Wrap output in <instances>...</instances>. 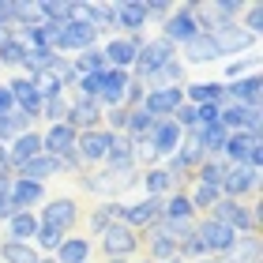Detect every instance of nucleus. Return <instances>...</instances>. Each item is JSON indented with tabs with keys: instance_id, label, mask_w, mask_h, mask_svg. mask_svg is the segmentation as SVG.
Wrapping results in <instances>:
<instances>
[{
	"instance_id": "e433bc0d",
	"label": "nucleus",
	"mask_w": 263,
	"mask_h": 263,
	"mask_svg": "<svg viewBox=\"0 0 263 263\" xmlns=\"http://www.w3.org/2000/svg\"><path fill=\"white\" fill-rule=\"evenodd\" d=\"M226 173H230V162H226V158H203V165L192 173V181H196V184H214V188H218Z\"/></svg>"
},
{
	"instance_id": "1a4fd4ad",
	"label": "nucleus",
	"mask_w": 263,
	"mask_h": 263,
	"mask_svg": "<svg viewBox=\"0 0 263 263\" xmlns=\"http://www.w3.org/2000/svg\"><path fill=\"white\" fill-rule=\"evenodd\" d=\"M211 42H214V49H218V57H233V53H245V49H252V45H259V38L245 34L237 23H214Z\"/></svg>"
},
{
	"instance_id": "603ef678",
	"label": "nucleus",
	"mask_w": 263,
	"mask_h": 263,
	"mask_svg": "<svg viewBox=\"0 0 263 263\" xmlns=\"http://www.w3.org/2000/svg\"><path fill=\"white\" fill-rule=\"evenodd\" d=\"M143 94H147V87H143L139 79H132L128 90H124V109H139V105H143Z\"/></svg>"
},
{
	"instance_id": "6e6552de",
	"label": "nucleus",
	"mask_w": 263,
	"mask_h": 263,
	"mask_svg": "<svg viewBox=\"0 0 263 263\" xmlns=\"http://www.w3.org/2000/svg\"><path fill=\"white\" fill-rule=\"evenodd\" d=\"M259 177H263V173H256V170L230 165V173L222 177L218 192H222V199H237V203H245L248 196H256V192H259Z\"/></svg>"
},
{
	"instance_id": "4d7b16f0",
	"label": "nucleus",
	"mask_w": 263,
	"mask_h": 263,
	"mask_svg": "<svg viewBox=\"0 0 263 263\" xmlns=\"http://www.w3.org/2000/svg\"><path fill=\"white\" fill-rule=\"evenodd\" d=\"M38 263H57V259L53 256H38Z\"/></svg>"
},
{
	"instance_id": "0eeeda50",
	"label": "nucleus",
	"mask_w": 263,
	"mask_h": 263,
	"mask_svg": "<svg viewBox=\"0 0 263 263\" xmlns=\"http://www.w3.org/2000/svg\"><path fill=\"white\" fill-rule=\"evenodd\" d=\"M113 143V132L109 128H90V132H79L76 139V158L83 170H90V165H102L105 162V151H109Z\"/></svg>"
},
{
	"instance_id": "052dcab7",
	"label": "nucleus",
	"mask_w": 263,
	"mask_h": 263,
	"mask_svg": "<svg viewBox=\"0 0 263 263\" xmlns=\"http://www.w3.org/2000/svg\"><path fill=\"white\" fill-rule=\"evenodd\" d=\"M165 263H181V259H165Z\"/></svg>"
},
{
	"instance_id": "a18cd8bd",
	"label": "nucleus",
	"mask_w": 263,
	"mask_h": 263,
	"mask_svg": "<svg viewBox=\"0 0 263 263\" xmlns=\"http://www.w3.org/2000/svg\"><path fill=\"white\" fill-rule=\"evenodd\" d=\"M237 27H241L245 34H252V38H259V34H263V4H248Z\"/></svg>"
},
{
	"instance_id": "20e7f679",
	"label": "nucleus",
	"mask_w": 263,
	"mask_h": 263,
	"mask_svg": "<svg viewBox=\"0 0 263 263\" xmlns=\"http://www.w3.org/2000/svg\"><path fill=\"white\" fill-rule=\"evenodd\" d=\"M143 248V237L132 230V226H124V222H113L109 230L102 233V252H105V259H132Z\"/></svg>"
},
{
	"instance_id": "58836bf2",
	"label": "nucleus",
	"mask_w": 263,
	"mask_h": 263,
	"mask_svg": "<svg viewBox=\"0 0 263 263\" xmlns=\"http://www.w3.org/2000/svg\"><path fill=\"white\" fill-rule=\"evenodd\" d=\"M222 199V192L214 184H192V192H188V203H192L196 214H211V207Z\"/></svg>"
},
{
	"instance_id": "a878e982",
	"label": "nucleus",
	"mask_w": 263,
	"mask_h": 263,
	"mask_svg": "<svg viewBox=\"0 0 263 263\" xmlns=\"http://www.w3.org/2000/svg\"><path fill=\"white\" fill-rule=\"evenodd\" d=\"M124 207H128V203H121V199H105L102 207H94L90 211V233L102 237L113 222H124Z\"/></svg>"
},
{
	"instance_id": "5701e85b",
	"label": "nucleus",
	"mask_w": 263,
	"mask_h": 263,
	"mask_svg": "<svg viewBox=\"0 0 263 263\" xmlns=\"http://www.w3.org/2000/svg\"><path fill=\"white\" fill-rule=\"evenodd\" d=\"M184 102L188 105H226V83L211 79V83H184Z\"/></svg>"
},
{
	"instance_id": "c756f323",
	"label": "nucleus",
	"mask_w": 263,
	"mask_h": 263,
	"mask_svg": "<svg viewBox=\"0 0 263 263\" xmlns=\"http://www.w3.org/2000/svg\"><path fill=\"white\" fill-rule=\"evenodd\" d=\"M181 53H184V57H177L181 64H211V61H218V49H214L211 34H199V38H192Z\"/></svg>"
},
{
	"instance_id": "79ce46f5",
	"label": "nucleus",
	"mask_w": 263,
	"mask_h": 263,
	"mask_svg": "<svg viewBox=\"0 0 263 263\" xmlns=\"http://www.w3.org/2000/svg\"><path fill=\"white\" fill-rule=\"evenodd\" d=\"M71 64H76L79 76H102V71H105V57H102L98 45H94V49L79 53V57H71Z\"/></svg>"
},
{
	"instance_id": "6e6d98bb",
	"label": "nucleus",
	"mask_w": 263,
	"mask_h": 263,
	"mask_svg": "<svg viewBox=\"0 0 263 263\" xmlns=\"http://www.w3.org/2000/svg\"><path fill=\"white\" fill-rule=\"evenodd\" d=\"M196 263H222V259H214V256H203V259H196Z\"/></svg>"
},
{
	"instance_id": "dca6fc26",
	"label": "nucleus",
	"mask_w": 263,
	"mask_h": 263,
	"mask_svg": "<svg viewBox=\"0 0 263 263\" xmlns=\"http://www.w3.org/2000/svg\"><path fill=\"white\" fill-rule=\"evenodd\" d=\"M162 203L165 199H158V196H143L139 203H128L124 207V226H132L136 233L151 230V226L162 218Z\"/></svg>"
},
{
	"instance_id": "f03ea898",
	"label": "nucleus",
	"mask_w": 263,
	"mask_h": 263,
	"mask_svg": "<svg viewBox=\"0 0 263 263\" xmlns=\"http://www.w3.org/2000/svg\"><path fill=\"white\" fill-rule=\"evenodd\" d=\"M196 237H199L203 252H207V256H214V259H222V256H226V252H230V248L237 245V233H233L226 222L211 218V214L196 218Z\"/></svg>"
},
{
	"instance_id": "393cba45",
	"label": "nucleus",
	"mask_w": 263,
	"mask_h": 263,
	"mask_svg": "<svg viewBox=\"0 0 263 263\" xmlns=\"http://www.w3.org/2000/svg\"><path fill=\"white\" fill-rule=\"evenodd\" d=\"M4 226H8V237H4V241L34 245V233H38V214H34V211H15Z\"/></svg>"
},
{
	"instance_id": "864d4df0",
	"label": "nucleus",
	"mask_w": 263,
	"mask_h": 263,
	"mask_svg": "<svg viewBox=\"0 0 263 263\" xmlns=\"http://www.w3.org/2000/svg\"><path fill=\"white\" fill-rule=\"evenodd\" d=\"M245 170H256L263 173V139H256L252 147H248V158H245Z\"/></svg>"
},
{
	"instance_id": "f8f14e48",
	"label": "nucleus",
	"mask_w": 263,
	"mask_h": 263,
	"mask_svg": "<svg viewBox=\"0 0 263 263\" xmlns=\"http://www.w3.org/2000/svg\"><path fill=\"white\" fill-rule=\"evenodd\" d=\"M113 15H117V34H124V38H143V27H147L143 0H113Z\"/></svg>"
},
{
	"instance_id": "3c124183",
	"label": "nucleus",
	"mask_w": 263,
	"mask_h": 263,
	"mask_svg": "<svg viewBox=\"0 0 263 263\" xmlns=\"http://www.w3.org/2000/svg\"><path fill=\"white\" fill-rule=\"evenodd\" d=\"M8 196H11V173H0V222H8L11 214H15Z\"/></svg>"
},
{
	"instance_id": "09e8293b",
	"label": "nucleus",
	"mask_w": 263,
	"mask_h": 263,
	"mask_svg": "<svg viewBox=\"0 0 263 263\" xmlns=\"http://www.w3.org/2000/svg\"><path fill=\"white\" fill-rule=\"evenodd\" d=\"M98 90H102V76H79L76 79V98L98 102Z\"/></svg>"
},
{
	"instance_id": "c03bdc74",
	"label": "nucleus",
	"mask_w": 263,
	"mask_h": 263,
	"mask_svg": "<svg viewBox=\"0 0 263 263\" xmlns=\"http://www.w3.org/2000/svg\"><path fill=\"white\" fill-rule=\"evenodd\" d=\"M38 121H45V124H64L68 121V98L61 94V98H45L42 102V117Z\"/></svg>"
},
{
	"instance_id": "8fccbe9b",
	"label": "nucleus",
	"mask_w": 263,
	"mask_h": 263,
	"mask_svg": "<svg viewBox=\"0 0 263 263\" xmlns=\"http://www.w3.org/2000/svg\"><path fill=\"white\" fill-rule=\"evenodd\" d=\"M259 68L256 57H245V61H233V64H226V83H233V79H245V76H252V71Z\"/></svg>"
},
{
	"instance_id": "9d476101",
	"label": "nucleus",
	"mask_w": 263,
	"mask_h": 263,
	"mask_svg": "<svg viewBox=\"0 0 263 263\" xmlns=\"http://www.w3.org/2000/svg\"><path fill=\"white\" fill-rule=\"evenodd\" d=\"M98 45V34H94V27L87 19H68L64 30H61V42H57V53H87Z\"/></svg>"
},
{
	"instance_id": "412c9836",
	"label": "nucleus",
	"mask_w": 263,
	"mask_h": 263,
	"mask_svg": "<svg viewBox=\"0 0 263 263\" xmlns=\"http://www.w3.org/2000/svg\"><path fill=\"white\" fill-rule=\"evenodd\" d=\"M42 154V132H19L15 139L8 143V165H11V173L19 170V165H27L30 158H38Z\"/></svg>"
},
{
	"instance_id": "9b49d317",
	"label": "nucleus",
	"mask_w": 263,
	"mask_h": 263,
	"mask_svg": "<svg viewBox=\"0 0 263 263\" xmlns=\"http://www.w3.org/2000/svg\"><path fill=\"white\" fill-rule=\"evenodd\" d=\"M181 139H184V132L177 128L173 117H162V121H154V128L147 132V147L158 154V158H170V154H177Z\"/></svg>"
},
{
	"instance_id": "f257e3e1",
	"label": "nucleus",
	"mask_w": 263,
	"mask_h": 263,
	"mask_svg": "<svg viewBox=\"0 0 263 263\" xmlns=\"http://www.w3.org/2000/svg\"><path fill=\"white\" fill-rule=\"evenodd\" d=\"M83 192H90V196H105V199H117L124 192V188H132V184H139V173L136 170H98V173H87L83 177Z\"/></svg>"
},
{
	"instance_id": "a211bd4d",
	"label": "nucleus",
	"mask_w": 263,
	"mask_h": 263,
	"mask_svg": "<svg viewBox=\"0 0 263 263\" xmlns=\"http://www.w3.org/2000/svg\"><path fill=\"white\" fill-rule=\"evenodd\" d=\"M102 117H105L102 102L71 98V102H68V121H64V124H71L76 132H90V128H102Z\"/></svg>"
},
{
	"instance_id": "72a5a7b5",
	"label": "nucleus",
	"mask_w": 263,
	"mask_h": 263,
	"mask_svg": "<svg viewBox=\"0 0 263 263\" xmlns=\"http://www.w3.org/2000/svg\"><path fill=\"white\" fill-rule=\"evenodd\" d=\"M57 57H61V53H53V49H27V57H23L19 71H23L27 79H34V76H42V71H49Z\"/></svg>"
},
{
	"instance_id": "ddd939ff",
	"label": "nucleus",
	"mask_w": 263,
	"mask_h": 263,
	"mask_svg": "<svg viewBox=\"0 0 263 263\" xmlns=\"http://www.w3.org/2000/svg\"><path fill=\"white\" fill-rule=\"evenodd\" d=\"M8 90H11V98H15V109L27 117V121L34 124L42 117V94H38V87H34V79H27V76H15L8 83Z\"/></svg>"
},
{
	"instance_id": "4c0bfd02",
	"label": "nucleus",
	"mask_w": 263,
	"mask_h": 263,
	"mask_svg": "<svg viewBox=\"0 0 263 263\" xmlns=\"http://www.w3.org/2000/svg\"><path fill=\"white\" fill-rule=\"evenodd\" d=\"M147 259H151V263H165V259H177V245L170 241V237H162V233L147 230Z\"/></svg>"
},
{
	"instance_id": "2f4dec72",
	"label": "nucleus",
	"mask_w": 263,
	"mask_h": 263,
	"mask_svg": "<svg viewBox=\"0 0 263 263\" xmlns=\"http://www.w3.org/2000/svg\"><path fill=\"white\" fill-rule=\"evenodd\" d=\"M105 165L109 170H136V151H132L128 136H113L109 151H105Z\"/></svg>"
},
{
	"instance_id": "a19ab883",
	"label": "nucleus",
	"mask_w": 263,
	"mask_h": 263,
	"mask_svg": "<svg viewBox=\"0 0 263 263\" xmlns=\"http://www.w3.org/2000/svg\"><path fill=\"white\" fill-rule=\"evenodd\" d=\"M64 237H68V233H61V230H53V226H42V222H38V233H34V248H38V256H53L57 248H61Z\"/></svg>"
},
{
	"instance_id": "f3484780",
	"label": "nucleus",
	"mask_w": 263,
	"mask_h": 263,
	"mask_svg": "<svg viewBox=\"0 0 263 263\" xmlns=\"http://www.w3.org/2000/svg\"><path fill=\"white\" fill-rule=\"evenodd\" d=\"M259 98H263V79H259V71H252V76H245V79L226 83V102H233V105L259 109Z\"/></svg>"
},
{
	"instance_id": "2eb2a0df",
	"label": "nucleus",
	"mask_w": 263,
	"mask_h": 263,
	"mask_svg": "<svg viewBox=\"0 0 263 263\" xmlns=\"http://www.w3.org/2000/svg\"><path fill=\"white\" fill-rule=\"evenodd\" d=\"M143 38H124V34H117L102 45V57H105V68H121V71H132L136 64V53H139Z\"/></svg>"
},
{
	"instance_id": "f704fd0d",
	"label": "nucleus",
	"mask_w": 263,
	"mask_h": 263,
	"mask_svg": "<svg viewBox=\"0 0 263 263\" xmlns=\"http://www.w3.org/2000/svg\"><path fill=\"white\" fill-rule=\"evenodd\" d=\"M252 136L248 132H230V139H226V147H222V158L230 162V165H245L248 158V147H252Z\"/></svg>"
},
{
	"instance_id": "b1692460",
	"label": "nucleus",
	"mask_w": 263,
	"mask_h": 263,
	"mask_svg": "<svg viewBox=\"0 0 263 263\" xmlns=\"http://www.w3.org/2000/svg\"><path fill=\"white\" fill-rule=\"evenodd\" d=\"M61 173H64L61 158H49V154H38V158H30L27 165L15 170V177H27V181H38V184H45L49 177H61Z\"/></svg>"
},
{
	"instance_id": "c85d7f7f",
	"label": "nucleus",
	"mask_w": 263,
	"mask_h": 263,
	"mask_svg": "<svg viewBox=\"0 0 263 263\" xmlns=\"http://www.w3.org/2000/svg\"><path fill=\"white\" fill-rule=\"evenodd\" d=\"M139 184H143V192H147V196H158V199H165L170 192H177L173 177L165 173L162 165H151V170H139Z\"/></svg>"
},
{
	"instance_id": "de8ad7c7",
	"label": "nucleus",
	"mask_w": 263,
	"mask_h": 263,
	"mask_svg": "<svg viewBox=\"0 0 263 263\" xmlns=\"http://www.w3.org/2000/svg\"><path fill=\"white\" fill-rule=\"evenodd\" d=\"M173 0H143V11H147V23L151 19H158V23H165V19H170L173 15Z\"/></svg>"
},
{
	"instance_id": "c9c22d12",
	"label": "nucleus",
	"mask_w": 263,
	"mask_h": 263,
	"mask_svg": "<svg viewBox=\"0 0 263 263\" xmlns=\"http://www.w3.org/2000/svg\"><path fill=\"white\" fill-rule=\"evenodd\" d=\"M245 8H248L245 0H207V11L214 23H241Z\"/></svg>"
},
{
	"instance_id": "39448f33",
	"label": "nucleus",
	"mask_w": 263,
	"mask_h": 263,
	"mask_svg": "<svg viewBox=\"0 0 263 263\" xmlns=\"http://www.w3.org/2000/svg\"><path fill=\"white\" fill-rule=\"evenodd\" d=\"M162 38L170 42L173 49H184L192 38H199V23H196V15H192V8H188V0H184V4H177L173 15L162 23Z\"/></svg>"
},
{
	"instance_id": "4be33fe9",
	"label": "nucleus",
	"mask_w": 263,
	"mask_h": 263,
	"mask_svg": "<svg viewBox=\"0 0 263 263\" xmlns=\"http://www.w3.org/2000/svg\"><path fill=\"white\" fill-rule=\"evenodd\" d=\"M11 211H34L38 203H45V184L27 181V177H11Z\"/></svg>"
},
{
	"instance_id": "7ed1b4c3",
	"label": "nucleus",
	"mask_w": 263,
	"mask_h": 263,
	"mask_svg": "<svg viewBox=\"0 0 263 263\" xmlns=\"http://www.w3.org/2000/svg\"><path fill=\"white\" fill-rule=\"evenodd\" d=\"M173 57H177V49L162 38V34H158V38H143L139 53H136V64H132V79H139V83H143V79L151 76V71H158L162 64H170Z\"/></svg>"
},
{
	"instance_id": "680f3d73",
	"label": "nucleus",
	"mask_w": 263,
	"mask_h": 263,
	"mask_svg": "<svg viewBox=\"0 0 263 263\" xmlns=\"http://www.w3.org/2000/svg\"><path fill=\"white\" fill-rule=\"evenodd\" d=\"M136 263H151V259H136Z\"/></svg>"
},
{
	"instance_id": "aec40b11",
	"label": "nucleus",
	"mask_w": 263,
	"mask_h": 263,
	"mask_svg": "<svg viewBox=\"0 0 263 263\" xmlns=\"http://www.w3.org/2000/svg\"><path fill=\"white\" fill-rule=\"evenodd\" d=\"M76 139H79V132L71 124H49L42 132V154H49V158H64V154L76 151Z\"/></svg>"
},
{
	"instance_id": "5fc2aeb1",
	"label": "nucleus",
	"mask_w": 263,
	"mask_h": 263,
	"mask_svg": "<svg viewBox=\"0 0 263 263\" xmlns=\"http://www.w3.org/2000/svg\"><path fill=\"white\" fill-rule=\"evenodd\" d=\"M8 113H15V98H11L8 83H0V117H8Z\"/></svg>"
},
{
	"instance_id": "cd10ccee",
	"label": "nucleus",
	"mask_w": 263,
	"mask_h": 263,
	"mask_svg": "<svg viewBox=\"0 0 263 263\" xmlns=\"http://www.w3.org/2000/svg\"><path fill=\"white\" fill-rule=\"evenodd\" d=\"M90 252H94L90 237H64L61 248L53 252V259L57 263H90Z\"/></svg>"
},
{
	"instance_id": "bf43d9fd",
	"label": "nucleus",
	"mask_w": 263,
	"mask_h": 263,
	"mask_svg": "<svg viewBox=\"0 0 263 263\" xmlns=\"http://www.w3.org/2000/svg\"><path fill=\"white\" fill-rule=\"evenodd\" d=\"M4 38H11V34H4V30H0V42H4Z\"/></svg>"
},
{
	"instance_id": "7c9ffc66",
	"label": "nucleus",
	"mask_w": 263,
	"mask_h": 263,
	"mask_svg": "<svg viewBox=\"0 0 263 263\" xmlns=\"http://www.w3.org/2000/svg\"><path fill=\"white\" fill-rule=\"evenodd\" d=\"M162 218H165V222H188V218H199V214L192 211V203H188V192H184V188H177V192L165 196V203H162Z\"/></svg>"
},
{
	"instance_id": "6ab92c4d",
	"label": "nucleus",
	"mask_w": 263,
	"mask_h": 263,
	"mask_svg": "<svg viewBox=\"0 0 263 263\" xmlns=\"http://www.w3.org/2000/svg\"><path fill=\"white\" fill-rule=\"evenodd\" d=\"M184 105V87H165V90H147L143 94V109L151 117H173L177 109Z\"/></svg>"
},
{
	"instance_id": "49530a36",
	"label": "nucleus",
	"mask_w": 263,
	"mask_h": 263,
	"mask_svg": "<svg viewBox=\"0 0 263 263\" xmlns=\"http://www.w3.org/2000/svg\"><path fill=\"white\" fill-rule=\"evenodd\" d=\"M34 87H38L42 98H61L64 94V83L53 76V71H42V76H34Z\"/></svg>"
},
{
	"instance_id": "423d86ee",
	"label": "nucleus",
	"mask_w": 263,
	"mask_h": 263,
	"mask_svg": "<svg viewBox=\"0 0 263 263\" xmlns=\"http://www.w3.org/2000/svg\"><path fill=\"white\" fill-rule=\"evenodd\" d=\"M34 214H38L42 226H53V230H61V233H71L76 222H79V203L71 196H57V199H45V207H38Z\"/></svg>"
},
{
	"instance_id": "13d9d810",
	"label": "nucleus",
	"mask_w": 263,
	"mask_h": 263,
	"mask_svg": "<svg viewBox=\"0 0 263 263\" xmlns=\"http://www.w3.org/2000/svg\"><path fill=\"white\" fill-rule=\"evenodd\" d=\"M105 263H132V259H105Z\"/></svg>"
},
{
	"instance_id": "bb28decb",
	"label": "nucleus",
	"mask_w": 263,
	"mask_h": 263,
	"mask_svg": "<svg viewBox=\"0 0 263 263\" xmlns=\"http://www.w3.org/2000/svg\"><path fill=\"white\" fill-rule=\"evenodd\" d=\"M143 87H147V90H165V87H184V64H181V61H177V57H173L170 64H162L158 71H151V76L143 79Z\"/></svg>"
},
{
	"instance_id": "4468645a",
	"label": "nucleus",
	"mask_w": 263,
	"mask_h": 263,
	"mask_svg": "<svg viewBox=\"0 0 263 263\" xmlns=\"http://www.w3.org/2000/svg\"><path fill=\"white\" fill-rule=\"evenodd\" d=\"M128 83H132V71H121V68H105L102 71V90H98L102 109H124Z\"/></svg>"
},
{
	"instance_id": "ea45409f",
	"label": "nucleus",
	"mask_w": 263,
	"mask_h": 263,
	"mask_svg": "<svg viewBox=\"0 0 263 263\" xmlns=\"http://www.w3.org/2000/svg\"><path fill=\"white\" fill-rule=\"evenodd\" d=\"M0 259L4 263H38V248L19 241H0Z\"/></svg>"
},
{
	"instance_id": "473e14b6",
	"label": "nucleus",
	"mask_w": 263,
	"mask_h": 263,
	"mask_svg": "<svg viewBox=\"0 0 263 263\" xmlns=\"http://www.w3.org/2000/svg\"><path fill=\"white\" fill-rule=\"evenodd\" d=\"M226 139H230V132H226L222 124L196 128V143H199V151L207 154V158H222V147H226Z\"/></svg>"
},
{
	"instance_id": "37998d69",
	"label": "nucleus",
	"mask_w": 263,
	"mask_h": 263,
	"mask_svg": "<svg viewBox=\"0 0 263 263\" xmlns=\"http://www.w3.org/2000/svg\"><path fill=\"white\" fill-rule=\"evenodd\" d=\"M23 57H27V45L19 42V34H11V38L0 42V68H19Z\"/></svg>"
}]
</instances>
